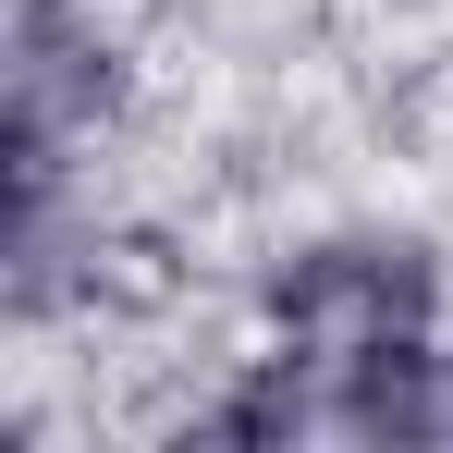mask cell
Masks as SVG:
<instances>
[{
    "label": "cell",
    "mask_w": 453,
    "mask_h": 453,
    "mask_svg": "<svg viewBox=\"0 0 453 453\" xmlns=\"http://www.w3.org/2000/svg\"><path fill=\"white\" fill-rule=\"evenodd\" d=\"M429 306H441V257L404 245V233H331V245H306V257L270 270V319L319 368L380 356V343H417Z\"/></svg>",
    "instance_id": "cell-1"
},
{
    "label": "cell",
    "mask_w": 453,
    "mask_h": 453,
    "mask_svg": "<svg viewBox=\"0 0 453 453\" xmlns=\"http://www.w3.org/2000/svg\"><path fill=\"white\" fill-rule=\"evenodd\" d=\"M417 380H429V331L417 343H380V356H343L331 368V429L343 441H417Z\"/></svg>",
    "instance_id": "cell-2"
},
{
    "label": "cell",
    "mask_w": 453,
    "mask_h": 453,
    "mask_svg": "<svg viewBox=\"0 0 453 453\" xmlns=\"http://www.w3.org/2000/svg\"><path fill=\"white\" fill-rule=\"evenodd\" d=\"M306 368H319V356H270L245 392H221V404H209V441H306V429H331V392Z\"/></svg>",
    "instance_id": "cell-3"
},
{
    "label": "cell",
    "mask_w": 453,
    "mask_h": 453,
    "mask_svg": "<svg viewBox=\"0 0 453 453\" xmlns=\"http://www.w3.org/2000/svg\"><path fill=\"white\" fill-rule=\"evenodd\" d=\"M417 441L453 453V356H429V380H417Z\"/></svg>",
    "instance_id": "cell-4"
}]
</instances>
